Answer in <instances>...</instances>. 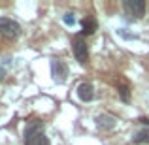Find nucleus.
I'll list each match as a JSON object with an SVG mask.
<instances>
[{
  "mask_svg": "<svg viewBox=\"0 0 149 145\" xmlns=\"http://www.w3.org/2000/svg\"><path fill=\"white\" fill-rule=\"evenodd\" d=\"M25 145H49L47 136L42 132V124H30L25 130Z\"/></svg>",
  "mask_w": 149,
  "mask_h": 145,
  "instance_id": "f257e3e1",
  "label": "nucleus"
},
{
  "mask_svg": "<svg viewBox=\"0 0 149 145\" xmlns=\"http://www.w3.org/2000/svg\"><path fill=\"white\" fill-rule=\"evenodd\" d=\"M0 34L8 40H15V38L21 34V26L17 21L10 17H0Z\"/></svg>",
  "mask_w": 149,
  "mask_h": 145,
  "instance_id": "f03ea898",
  "label": "nucleus"
},
{
  "mask_svg": "<svg viewBox=\"0 0 149 145\" xmlns=\"http://www.w3.org/2000/svg\"><path fill=\"white\" fill-rule=\"evenodd\" d=\"M123 8L128 15H134L138 19L143 17V13H146V2L143 0H125Z\"/></svg>",
  "mask_w": 149,
  "mask_h": 145,
  "instance_id": "7ed1b4c3",
  "label": "nucleus"
},
{
  "mask_svg": "<svg viewBox=\"0 0 149 145\" xmlns=\"http://www.w3.org/2000/svg\"><path fill=\"white\" fill-rule=\"evenodd\" d=\"M51 74H53V79L57 81V83H64L66 77H68V66L62 60L55 58V60L51 62Z\"/></svg>",
  "mask_w": 149,
  "mask_h": 145,
  "instance_id": "20e7f679",
  "label": "nucleus"
},
{
  "mask_svg": "<svg viewBox=\"0 0 149 145\" xmlns=\"http://www.w3.org/2000/svg\"><path fill=\"white\" fill-rule=\"evenodd\" d=\"M72 49H74V55H76L77 60H79L81 64H85L87 58H89V49H87V44L83 42V38H74Z\"/></svg>",
  "mask_w": 149,
  "mask_h": 145,
  "instance_id": "39448f33",
  "label": "nucleus"
},
{
  "mask_svg": "<svg viewBox=\"0 0 149 145\" xmlns=\"http://www.w3.org/2000/svg\"><path fill=\"white\" fill-rule=\"evenodd\" d=\"M77 96L83 102H91L93 98H95V89H93V85L91 83H81L79 87H77Z\"/></svg>",
  "mask_w": 149,
  "mask_h": 145,
  "instance_id": "423d86ee",
  "label": "nucleus"
},
{
  "mask_svg": "<svg viewBox=\"0 0 149 145\" xmlns=\"http://www.w3.org/2000/svg\"><path fill=\"white\" fill-rule=\"evenodd\" d=\"M96 124H98V128H102V130H111L115 126V119L111 115H98L96 117Z\"/></svg>",
  "mask_w": 149,
  "mask_h": 145,
  "instance_id": "0eeeda50",
  "label": "nucleus"
},
{
  "mask_svg": "<svg viewBox=\"0 0 149 145\" xmlns=\"http://www.w3.org/2000/svg\"><path fill=\"white\" fill-rule=\"evenodd\" d=\"M132 142H134L136 145H142V143H149V130L146 128V130H140L138 134L132 138Z\"/></svg>",
  "mask_w": 149,
  "mask_h": 145,
  "instance_id": "6e6552de",
  "label": "nucleus"
},
{
  "mask_svg": "<svg viewBox=\"0 0 149 145\" xmlns=\"http://www.w3.org/2000/svg\"><path fill=\"white\" fill-rule=\"evenodd\" d=\"M96 30V23L93 19H83V34H93Z\"/></svg>",
  "mask_w": 149,
  "mask_h": 145,
  "instance_id": "1a4fd4ad",
  "label": "nucleus"
},
{
  "mask_svg": "<svg viewBox=\"0 0 149 145\" xmlns=\"http://www.w3.org/2000/svg\"><path fill=\"white\" fill-rule=\"evenodd\" d=\"M119 94H121V98H123L125 102H128V89L125 87V85H123V87L119 89Z\"/></svg>",
  "mask_w": 149,
  "mask_h": 145,
  "instance_id": "9d476101",
  "label": "nucleus"
},
{
  "mask_svg": "<svg viewBox=\"0 0 149 145\" xmlns=\"http://www.w3.org/2000/svg\"><path fill=\"white\" fill-rule=\"evenodd\" d=\"M64 23H66V25H74V15L72 13H66L64 15Z\"/></svg>",
  "mask_w": 149,
  "mask_h": 145,
  "instance_id": "9b49d317",
  "label": "nucleus"
},
{
  "mask_svg": "<svg viewBox=\"0 0 149 145\" xmlns=\"http://www.w3.org/2000/svg\"><path fill=\"white\" fill-rule=\"evenodd\" d=\"M4 77H6V70H4L2 66H0V83L4 81Z\"/></svg>",
  "mask_w": 149,
  "mask_h": 145,
  "instance_id": "f8f14e48",
  "label": "nucleus"
}]
</instances>
